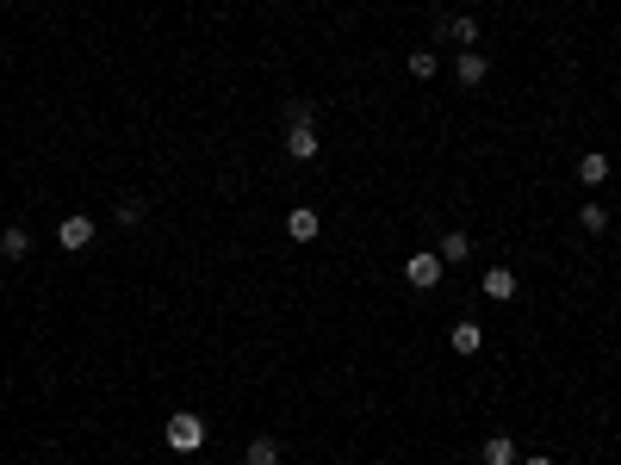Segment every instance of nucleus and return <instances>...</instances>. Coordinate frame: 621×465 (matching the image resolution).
<instances>
[{
	"mask_svg": "<svg viewBox=\"0 0 621 465\" xmlns=\"http://www.w3.org/2000/svg\"><path fill=\"white\" fill-rule=\"evenodd\" d=\"M485 465H516V441H509V435H491V441H485Z\"/></svg>",
	"mask_w": 621,
	"mask_h": 465,
	"instance_id": "9b49d317",
	"label": "nucleus"
},
{
	"mask_svg": "<svg viewBox=\"0 0 621 465\" xmlns=\"http://www.w3.org/2000/svg\"><path fill=\"white\" fill-rule=\"evenodd\" d=\"M56 242H63L69 254H81V248L94 242V218H63V224H56Z\"/></svg>",
	"mask_w": 621,
	"mask_h": 465,
	"instance_id": "20e7f679",
	"label": "nucleus"
},
{
	"mask_svg": "<svg viewBox=\"0 0 621 465\" xmlns=\"http://www.w3.org/2000/svg\"><path fill=\"white\" fill-rule=\"evenodd\" d=\"M317 149H323L317 124H292V130H286V155H292V162H317Z\"/></svg>",
	"mask_w": 621,
	"mask_h": 465,
	"instance_id": "7ed1b4c3",
	"label": "nucleus"
},
{
	"mask_svg": "<svg viewBox=\"0 0 621 465\" xmlns=\"http://www.w3.org/2000/svg\"><path fill=\"white\" fill-rule=\"evenodd\" d=\"M25 248H31V236L19 230V224H13V230L0 236V254H6V261H19V254H25Z\"/></svg>",
	"mask_w": 621,
	"mask_h": 465,
	"instance_id": "4468645a",
	"label": "nucleus"
},
{
	"mask_svg": "<svg viewBox=\"0 0 621 465\" xmlns=\"http://www.w3.org/2000/svg\"><path fill=\"white\" fill-rule=\"evenodd\" d=\"M243 465H280V441H273V435H255L248 453H243Z\"/></svg>",
	"mask_w": 621,
	"mask_h": 465,
	"instance_id": "6e6552de",
	"label": "nucleus"
},
{
	"mask_svg": "<svg viewBox=\"0 0 621 465\" xmlns=\"http://www.w3.org/2000/svg\"><path fill=\"white\" fill-rule=\"evenodd\" d=\"M119 224H124V230H130V224H143V205H137V199H124V205H119Z\"/></svg>",
	"mask_w": 621,
	"mask_h": 465,
	"instance_id": "f3484780",
	"label": "nucleus"
},
{
	"mask_svg": "<svg viewBox=\"0 0 621 465\" xmlns=\"http://www.w3.org/2000/svg\"><path fill=\"white\" fill-rule=\"evenodd\" d=\"M448 348H454V353H479V348H485V329H479V323H466V317H460V323H454V329H448Z\"/></svg>",
	"mask_w": 621,
	"mask_h": 465,
	"instance_id": "39448f33",
	"label": "nucleus"
},
{
	"mask_svg": "<svg viewBox=\"0 0 621 465\" xmlns=\"http://www.w3.org/2000/svg\"><path fill=\"white\" fill-rule=\"evenodd\" d=\"M286 236H292V242H317V212H292V218H286Z\"/></svg>",
	"mask_w": 621,
	"mask_h": 465,
	"instance_id": "1a4fd4ad",
	"label": "nucleus"
},
{
	"mask_svg": "<svg viewBox=\"0 0 621 465\" xmlns=\"http://www.w3.org/2000/svg\"><path fill=\"white\" fill-rule=\"evenodd\" d=\"M466 254H473V236H441V261H466Z\"/></svg>",
	"mask_w": 621,
	"mask_h": 465,
	"instance_id": "ddd939ff",
	"label": "nucleus"
},
{
	"mask_svg": "<svg viewBox=\"0 0 621 465\" xmlns=\"http://www.w3.org/2000/svg\"><path fill=\"white\" fill-rule=\"evenodd\" d=\"M448 37H454L460 50H473V37H479V19H466V12H460V19H448Z\"/></svg>",
	"mask_w": 621,
	"mask_h": 465,
	"instance_id": "f8f14e48",
	"label": "nucleus"
},
{
	"mask_svg": "<svg viewBox=\"0 0 621 465\" xmlns=\"http://www.w3.org/2000/svg\"><path fill=\"white\" fill-rule=\"evenodd\" d=\"M578 224H584L591 236H603V230H609V212H603V205H584V212H578Z\"/></svg>",
	"mask_w": 621,
	"mask_h": 465,
	"instance_id": "dca6fc26",
	"label": "nucleus"
},
{
	"mask_svg": "<svg viewBox=\"0 0 621 465\" xmlns=\"http://www.w3.org/2000/svg\"><path fill=\"white\" fill-rule=\"evenodd\" d=\"M479 292H485V298H497V304H509V298H516V273H509V267H491Z\"/></svg>",
	"mask_w": 621,
	"mask_h": 465,
	"instance_id": "0eeeda50",
	"label": "nucleus"
},
{
	"mask_svg": "<svg viewBox=\"0 0 621 465\" xmlns=\"http://www.w3.org/2000/svg\"><path fill=\"white\" fill-rule=\"evenodd\" d=\"M522 465H553V460H547V453H534V460H522Z\"/></svg>",
	"mask_w": 621,
	"mask_h": 465,
	"instance_id": "a211bd4d",
	"label": "nucleus"
},
{
	"mask_svg": "<svg viewBox=\"0 0 621 465\" xmlns=\"http://www.w3.org/2000/svg\"><path fill=\"white\" fill-rule=\"evenodd\" d=\"M435 69H441V62H435V50H410V75H416V81H429Z\"/></svg>",
	"mask_w": 621,
	"mask_h": 465,
	"instance_id": "2eb2a0df",
	"label": "nucleus"
},
{
	"mask_svg": "<svg viewBox=\"0 0 621 465\" xmlns=\"http://www.w3.org/2000/svg\"><path fill=\"white\" fill-rule=\"evenodd\" d=\"M441 267H448L441 254H410V261H404V279H410L416 292H435V286H441Z\"/></svg>",
	"mask_w": 621,
	"mask_h": 465,
	"instance_id": "f03ea898",
	"label": "nucleus"
},
{
	"mask_svg": "<svg viewBox=\"0 0 621 465\" xmlns=\"http://www.w3.org/2000/svg\"><path fill=\"white\" fill-rule=\"evenodd\" d=\"M162 441H168L174 453H199V447H206V422H199L193 410H174L168 428H162Z\"/></svg>",
	"mask_w": 621,
	"mask_h": 465,
	"instance_id": "f257e3e1",
	"label": "nucleus"
},
{
	"mask_svg": "<svg viewBox=\"0 0 621 465\" xmlns=\"http://www.w3.org/2000/svg\"><path fill=\"white\" fill-rule=\"evenodd\" d=\"M578 180H584V187H603V180H609V155H584V162H578Z\"/></svg>",
	"mask_w": 621,
	"mask_h": 465,
	"instance_id": "9d476101",
	"label": "nucleus"
},
{
	"mask_svg": "<svg viewBox=\"0 0 621 465\" xmlns=\"http://www.w3.org/2000/svg\"><path fill=\"white\" fill-rule=\"evenodd\" d=\"M454 75H460V87H479V81L491 75V62H485L479 50H460V62H454Z\"/></svg>",
	"mask_w": 621,
	"mask_h": 465,
	"instance_id": "423d86ee",
	"label": "nucleus"
}]
</instances>
